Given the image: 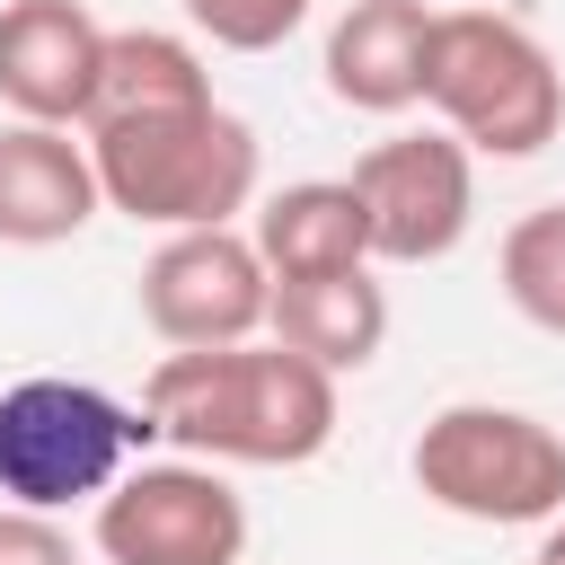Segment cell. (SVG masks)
Here are the masks:
<instances>
[{
  "mask_svg": "<svg viewBox=\"0 0 565 565\" xmlns=\"http://www.w3.org/2000/svg\"><path fill=\"white\" fill-rule=\"evenodd\" d=\"M274 309V274L256 256L247 230H168L141 265V318L168 353H203V344H247Z\"/></svg>",
  "mask_w": 565,
  "mask_h": 565,
  "instance_id": "52a82bcc",
  "label": "cell"
},
{
  "mask_svg": "<svg viewBox=\"0 0 565 565\" xmlns=\"http://www.w3.org/2000/svg\"><path fill=\"white\" fill-rule=\"evenodd\" d=\"M212 97V71L185 35L168 26H115L106 35V71H97V97H88V124H124V115H168V106H194ZM79 124V132H88Z\"/></svg>",
  "mask_w": 565,
  "mask_h": 565,
  "instance_id": "5bb4252c",
  "label": "cell"
},
{
  "mask_svg": "<svg viewBox=\"0 0 565 565\" xmlns=\"http://www.w3.org/2000/svg\"><path fill=\"white\" fill-rule=\"evenodd\" d=\"M441 9L424 0H353L327 26V97L353 115H406L424 106V62H433Z\"/></svg>",
  "mask_w": 565,
  "mask_h": 565,
  "instance_id": "8fae6325",
  "label": "cell"
},
{
  "mask_svg": "<svg viewBox=\"0 0 565 565\" xmlns=\"http://www.w3.org/2000/svg\"><path fill=\"white\" fill-rule=\"evenodd\" d=\"M530 565H565V512L547 521V539H539V556H530Z\"/></svg>",
  "mask_w": 565,
  "mask_h": 565,
  "instance_id": "ac0fdd59",
  "label": "cell"
},
{
  "mask_svg": "<svg viewBox=\"0 0 565 565\" xmlns=\"http://www.w3.org/2000/svg\"><path fill=\"white\" fill-rule=\"evenodd\" d=\"M265 335H282L291 353H309L318 371H371L380 344H388V291L371 282V265H344V274H300V282H274V309H265Z\"/></svg>",
  "mask_w": 565,
  "mask_h": 565,
  "instance_id": "7c38bea8",
  "label": "cell"
},
{
  "mask_svg": "<svg viewBox=\"0 0 565 565\" xmlns=\"http://www.w3.org/2000/svg\"><path fill=\"white\" fill-rule=\"evenodd\" d=\"M88 159H97L106 212L150 230H221L256 203V132L221 97L88 124Z\"/></svg>",
  "mask_w": 565,
  "mask_h": 565,
  "instance_id": "7a4b0ae2",
  "label": "cell"
},
{
  "mask_svg": "<svg viewBox=\"0 0 565 565\" xmlns=\"http://www.w3.org/2000/svg\"><path fill=\"white\" fill-rule=\"evenodd\" d=\"M415 486L424 503H441L450 521H486V530H539L565 512V433L521 415V406H486L459 397L415 433Z\"/></svg>",
  "mask_w": 565,
  "mask_h": 565,
  "instance_id": "277c9868",
  "label": "cell"
},
{
  "mask_svg": "<svg viewBox=\"0 0 565 565\" xmlns=\"http://www.w3.org/2000/svg\"><path fill=\"white\" fill-rule=\"evenodd\" d=\"M424 106L477 150V159H539L565 132V71L556 53L503 18V9H441Z\"/></svg>",
  "mask_w": 565,
  "mask_h": 565,
  "instance_id": "3957f363",
  "label": "cell"
},
{
  "mask_svg": "<svg viewBox=\"0 0 565 565\" xmlns=\"http://www.w3.org/2000/svg\"><path fill=\"white\" fill-rule=\"evenodd\" d=\"M106 212L97 159L88 141H71V124H0V247H62Z\"/></svg>",
  "mask_w": 565,
  "mask_h": 565,
  "instance_id": "30bf717a",
  "label": "cell"
},
{
  "mask_svg": "<svg viewBox=\"0 0 565 565\" xmlns=\"http://www.w3.org/2000/svg\"><path fill=\"white\" fill-rule=\"evenodd\" d=\"M141 415L185 459H238V468H300L335 441V371L291 353L282 335L168 353L141 388Z\"/></svg>",
  "mask_w": 565,
  "mask_h": 565,
  "instance_id": "6da1fadb",
  "label": "cell"
},
{
  "mask_svg": "<svg viewBox=\"0 0 565 565\" xmlns=\"http://www.w3.org/2000/svg\"><path fill=\"white\" fill-rule=\"evenodd\" d=\"M318 0H185V26L212 35L221 53H274L282 35L309 26Z\"/></svg>",
  "mask_w": 565,
  "mask_h": 565,
  "instance_id": "2e32d148",
  "label": "cell"
},
{
  "mask_svg": "<svg viewBox=\"0 0 565 565\" xmlns=\"http://www.w3.org/2000/svg\"><path fill=\"white\" fill-rule=\"evenodd\" d=\"M247 238H256V256H265V274H274V282L371 265V212H362L353 177H300V185L265 194Z\"/></svg>",
  "mask_w": 565,
  "mask_h": 565,
  "instance_id": "4fadbf2b",
  "label": "cell"
},
{
  "mask_svg": "<svg viewBox=\"0 0 565 565\" xmlns=\"http://www.w3.org/2000/svg\"><path fill=\"white\" fill-rule=\"evenodd\" d=\"M97 556L106 565H238L247 503L221 459H141L97 494Z\"/></svg>",
  "mask_w": 565,
  "mask_h": 565,
  "instance_id": "8992f818",
  "label": "cell"
},
{
  "mask_svg": "<svg viewBox=\"0 0 565 565\" xmlns=\"http://www.w3.org/2000/svg\"><path fill=\"white\" fill-rule=\"evenodd\" d=\"M106 71V26L79 0H9L0 9V106L26 124H88Z\"/></svg>",
  "mask_w": 565,
  "mask_h": 565,
  "instance_id": "9c48e42d",
  "label": "cell"
},
{
  "mask_svg": "<svg viewBox=\"0 0 565 565\" xmlns=\"http://www.w3.org/2000/svg\"><path fill=\"white\" fill-rule=\"evenodd\" d=\"M494 274H503V300H512L530 327L565 335V203L521 212V221L503 230V247H494Z\"/></svg>",
  "mask_w": 565,
  "mask_h": 565,
  "instance_id": "9a60e30c",
  "label": "cell"
},
{
  "mask_svg": "<svg viewBox=\"0 0 565 565\" xmlns=\"http://www.w3.org/2000/svg\"><path fill=\"white\" fill-rule=\"evenodd\" d=\"M0 565H79V547H71V530L53 512L0 503Z\"/></svg>",
  "mask_w": 565,
  "mask_h": 565,
  "instance_id": "e0dca14e",
  "label": "cell"
},
{
  "mask_svg": "<svg viewBox=\"0 0 565 565\" xmlns=\"http://www.w3.org/2000/svg\"><path fill=\"white\" fill-rule=\"evenodd\" d=\"M477 150L441 124V132H397V141H371L353 159V194L371 212V256L388 265H441L459 238H468V212H477Z\"/></svg>",
  "mask_w": 565,
  "mask_h": 565,
  "instance_id": "ba28073f",
  "label": "cell"
},
{
  "mask_svg": "<svg viewBox=\"0 0 565 565\" xmlns=\"http://www.w3.org/2000/svg\"><path fill=\"white\" fill-rule=\"evenodd\" d=\"M150 441V415L115 406L88 380H18L0 388V494L26 512H71L97 503L124 459Z\"/></svg>",
  "mask_w": 565,
  "mask_h": 565,
  "instance_id": "5b68a950",
  "label": "cell"
}]
</instances>
